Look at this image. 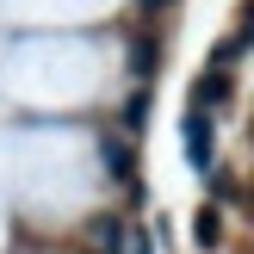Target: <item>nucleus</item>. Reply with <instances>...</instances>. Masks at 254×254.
<instances>
[{"label":"nucleus","instance_id":"2","mask_svg":"<svg viewBox=\"0 0 254 254\" xmlns=\"http://www.w3.org/2000/svg\"><path fill=\"white\" fill-rule=\"evenodd\" d=\"M230 74L223 68H211V74H198V87H192V106H230Z\"/></svg>","mask_w":254,"mask_h":254},{"label":"nucleus","instance_id":"7","mask_svg":"<svg viewBox=\"0 0 254 254\" xmlns=\"http://www.w3.org/2000/svg\"><path fill=\"white\" fill-rule=\"evenodd\" d=\"M130 254H155V242H149V230H130Z\"/></svg>","mask_w":254,"mask_h":254},{"label":"nucleus","instance_id":"1","mask_svg":"<svg viewBox=\"0 0 254 254\" xmlns=\"http://www.w3.org/2000/svg\"><path fill=\"white\" fill-rule=\"evenodd\" d=\"M180 130H186V161L205 174V168H211V155H217V130H211L205 106H192V112H186V124H180Z\"/></svg>","mask_w":254,"mask_h":254},{"label":"nucleus","instance_id":"4","mask_svg":"<svg viewBox=\"0 0 254 254\" xmlns=\"http://www.w3.org/2000/svg\"><path fill=\"white\" fill-rule=\"evenodd\" d=\"M192 242H198V248L217 242V211H198V217H192Z\"/></svg>","mask_w":254,"mask_h":254},{"label":"nucleus","instance_id":"5","mask_svg":"<svg viewBox=\"0 0 254 254\" xmlns=\"http://www.w3.org/2000/svg\"><path fill=\"white\" fill-rule=\"evenodd\" d=\"M87 230H93V248H118V230H124V223H112V217H93Z\"/></svg>","mask_w":254,"mask_h":254},{"label":"nucleus","instance_id":"3","mask_svg":"<svg viewBox=\"0 0 254 254\" xmlns=\"http://www.w3.org/2000/svg\"><path fill=\"white\" fill-rule=\"evenodd\" d=\"M99 155H106V168L118 174V180H130V149H124L118 136H99Z\"/></svg>","mask_w":254,"mask_h":254},{"label":"nucleus","instance_id":"6","mask_svg":"<svg viewBox=\"0 0 254 254\" xmlns=\"http://www.w3.org/2000/svg\"><path fill=\"white\" fill-rule=\"evenodd\" d=\"M130 62H136V74H149V62H155V44H149V37H136V50H130Z\"/></svg>","mask_w":254,"mask_h":254}]
</instances>
